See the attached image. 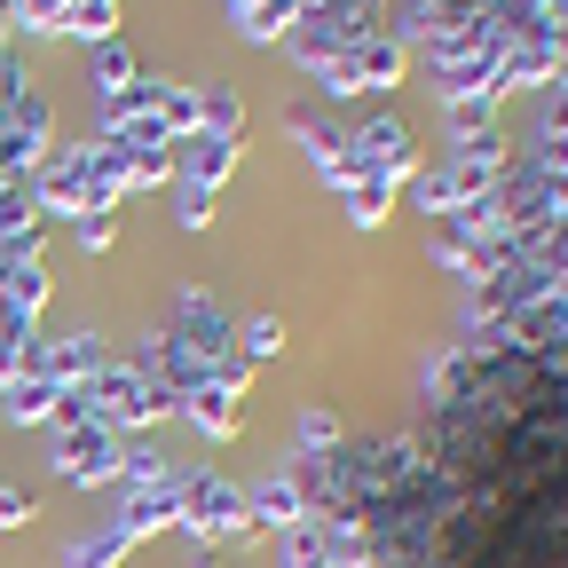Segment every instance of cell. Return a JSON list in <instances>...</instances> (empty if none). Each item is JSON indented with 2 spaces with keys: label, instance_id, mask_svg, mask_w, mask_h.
Here are the masks:
<instances>
[{
  "label": "cell",
  "instance_id": "obj_1",
  "mask_svg": "<svg viewBox=\"0 0 568 568\" xmlns=\"http://www.w3.org/2000/svg\"><path fill=\"white\" fill-rule=\"evenodd\" d=\"M166 410L151 403V387H142V372L126 364V355H111V364L80 387H63V418L55 426H111V435H142V426H159Z\"/></svg>",
  "mask_w": 568,
  "mask_h": 568
},
{
  "label": "cell",
  "instance_id": "obj_2",
  "mask_svg": "<svg viewBox=\"0 0 568 568\" xmlns=\"http://www.w3.org/2000/svg\"><path fill=\"white\" fill-rule=\"evenodd\" d=\"M166 332H174V347L197 364V379H222L230 364H237V332H230V308L205 293V284H182V293L166 301Z\"/></svg>",
  "mask_w": 568,
  "mask_h": 568
},
{
  "label": "cell",
  "instance_id": "obj_3",
  "mask_svg": "<svg viewBox=\"0 0 568 568\" xmlns=\"http://www.w3.org/2000/svg\"><path fill=\"white\" fill-rule=\"evenodd\" d=\"M182 537H197L205 552H245V545H261V529H253V514H245V481H230V474H190Z\"/></svg>",
  "mask_w": 568,
  "mask_h": 568
},
{
  "label": "cell",
  "instance_id": "obj_4",
  "mask_svg": "<svg viewBox=\"0 0 568 568\" xmlns=\"http://www.w3.org/2000/svg\"><path fill=\"white\" fill-rule=\"evenodd\" d=\"M308 80H316L332 103H355V95H387V88H403V80H410V48H403L395 32H372V40H355L347 55L316 63Z\"/></svg>",
  "mask_w": 568,
  "mask_h": 568
},
{
  "label": "cell",
  "instance_id": "obj_5",
  "mask_svg": "<svg viewBox=\"0 0 568 568\" xmlns=\"http://www.w3.org/2000/svg\"><path fill=\"white\" fill-rule=\"evenodd\" d=\"M339 166H347V182H355V174H379V182H395V190H403V182L418 174V134H410L395 111H379V119H364V126L347 134Z\"/></svg>",
  "mask_w": 568,
  "mask_h": 568
},
{
  "label": "cell",
  "instance_id": "obj_6",
  "mask_svg": "<svg viewBox=\"0 0 568 568\" xmlns=\"http://www.w3.org/2000/svg\"><path fill=\"white\" fill-rule=\"evenodd\" d=\"M119 450H126V435H111V426H63L55 481L63 489H119Z\"/></svg>",
  "mask_w": 568,
  "mask_h": 568
},
{
  "label": "cell",
  "instance_id": "obj_7",
  "mask_svg": "<svg viewBox=\"0 0 568 568\" xmlns=\"http://www.w3.org/2000/svg\"><path fill=\"white\" fill-rule=\"evenodd\" d=\"M55 151V103L40 88H24L9 111H0V174H32Z\"/></svg>",
  "mask_w": 568,
  "mask_h": 568
},
{
  "label": "cell",
  "instance_id": "obj_8",
  "mask_svg": "<svg viewBox=\"0 0 568 568\" xmlns=\"http://www.w3.org/2000/svg\"><path fill=\"white\" fill-rule=\"evenodd\" d=\"M182 506H190V474L174 466L166 481H142V489H119V529L142 545V537H166L182 529Z\"/></svg>",
  "mask_w": 568,
  "mask_h": 568
},
{
  "label": "cell",
  "instance_id": "obj_9",
  "mask_svg": "<svg viewBox=\"0 0 568 568\" xmlns=\"http://www.w3.org/2000/svg\"><path fill=\"white\" fill-rule=\"evenodd\" d=\"M443 174H450L458 205H466V197H481V190H497V182L514 174V142H506V126H489V134H474V142H450Z\"/></svg>",
  "mask_w": 568,
  "mask_h": 568
},
{
  "label": "cell",
  "instance_id": "obj_10",
  "mask_svg": "<svg viewBox=\"0 0 568 568\" xmlns=\"http://www.w3.org/2000/svg\"><path fill=\"white\" fill-rule=\"evenodd\" d=\"M111 364V347H103V332H55V339H32V364L24 372H40V379H55V387H80V379H95Z\"/></svg>",
  "mask_w": 568,
  "mask_h": 568
},
{
  "label": "cell",
  "instance_id": "obj_11",
  "mask_svg": "<svg viewBox=\"0 0 568 568\" xmlns=\"http://www.w3.org/2000/svg\"><path fill=\"white\" fill-rule=\"evenodd\" d=\"M237 166H245V142H230V134H182L174 142V182H190V190L222 197Z\"/></svg>",
  "mask_w": 568,
  "mask_h": 568
},
{
  "label": "cell",
  "instance_id": "obj_12",
  "mask_svg": "<svg viewBox=\"0 0 568 568\" xmlns=\"http://www.w3.org/2000/svg\"><path fill=\"white\" fill-rule=\"evenodd\" d=\"M245 395H253V387H237V379H197V387L182 395L174 418H190L205 443H230L237 426H245Z\"/></svg>",
  "mask_w": 568,
  "mask_h": 568
},
{
  "label": "cell",
  "instance_id": "obj_13",
  "mask_svg": "<svg viewBox=\"0 0 568 568\" xmlns=\"http://www.w3.org/2000/svg\"><path fill=\"white\" fill-rule=\"evenodd\" d=\"M245 514H253V529H261V537H276V529H293V521H308V497H301L293 466H276V474L245 481Z\"/></svg>",
  "mask_w": 568,
  "mask_h": 568
},
{
  "label": "cell",
  "instance_id": "obj_14",
  "mask_svg": "<svg viewBox=\"0 0 568 568\" xmlns=\"http://www.w3.org/2000/svg\"><path fill=\"white\" fill-rule=\"evenodd\" d=\"M63 418V387L40 379V372H17L0 387V426H55Z\"/></svg>",
  "mask_w": 568,
  "mask_h": 568
},
{
  "label": "cell",
  "instance_id": "obj_15",
  "mask_svg": "<svg viewBox=\"0 0 568 568\" xmlns=\"http://www.w3.org/2000/svg\"><path fill=\"white\" fill-rule=\"evenodd\" d=\"M284 134L301 142V159H308V166H316V174H324L332 190H347V166H339V151H347V134H339V126H324L316 111H284Z\"/></svg>",
  "mask_w": 568,
  "mask_h": 568
},
{
  "label": "cell",
  "instance_id": "obj_16",
  "mask_svg": "<svg viewBox=\"0 0 568 568\" xmlns=\"http://www.w3.org/2000/svg\"><path fill=\"white\" fill-rule=\"evenodd\" d=\"M293 17H301V0H237V9H230L237 40H253V48H284Z\"/></svg>",
  "mask_w": 568,
  "mask_h": 568
},
{
  "label": "cell",
  "instance_id": "obj_17",
  "mask_svg": "<svg viewBox=\"0 0 568 568\" xmlns=\"http://www.w3.org/2000/svg\"><path fill=\"white\" fill-rule=\"evenodd\" d=\"M126 552H134V537L119 521H103V529H80L63 545V568H126Z\"/></svg>",
  "mask_w": 568,
  "mask_h": 568
},
{
  "label": "cell",
  "instance_id": "obj_18",
  "mask_svg": "<svg viewBox=\"0 0 568 568\" xmlns=\"http://www.w3.org/2000/svg\"><path fill=\"white\" fill-rule=\"evenodd\" d=\"M347 443V418L332 410V403H308L301 418H293V458H332Z\"/></svg>",
  "mask_w": 568,
  "mask_h": 568
},
{
  "label": "cell",
  "instance_id": "obj_19",
  "mask_svg": "<svg viewBox=\"0 0 568 568\" xmlns=\"http://www.w3.org/2000/svg\"><path fill=\"white\" fill-rule=\"evenodd\" d=\"M395 197H403V190L379 182V174H355V182L339 190V205H347V222H355V230H379L387 213H395Z\"/></svg>",
  "mask_w": 568,
  "mask_h": 568
},
{
  "label": "cell",
  "instance_id": "obj_20",
  "mask_svg": "<svg viewBox=\"0 0 568 568\" xmlns=\"http://www.w3.org/2000/svg\"><path fill=\"white\" fill-rule=\"evenodd\" d=\"M197 134L245 142V95H237V88H197Z\"/></svg>",
  "mask_w": 568,
  "mask_h": 568
},
{
  "label": "cell",
  "instance_id": "obj_21",
  "mask_svg": "<svg viewBox=\"0 0 568 568\" xmlns=\"http://www.w3.org/2000/svg\"><path fill=\"white\" fill-rule=\"evenodd\" d=\"M134 71H142V63H134V48H126V40L88 48V88H95V95H119V88L134 80Z\"/></svg>",
  "mask_w": 568,
  "mask_h": 568
},
{
  "label": "cell",
  "instance_id": "obj_22",
  "mask_svg": "<svg viewBox=\"0 0 568 568\" xmlns=\"http://www.w3.org/2000/svg\"><path fill=\"white\" fill-rule=\"evenodd\" d=\"M268 560H276V568H332V560H324V537H316V521H293V529H276V537H268Z\"/></svg>",
  "mask_w": 568,
  "mask_h": 568
},
{
  "label": "cell",
  "instance_id": "obj_23",
  "mask_svg": "<svg viewBox=\"0 0 568 568\" xmlns=\"http://www.w3.org/2000/svg\"><path fill=\"white\" fill-rule=\"evenodd\" d=\"M63 40H80V48L119 40V0H71V24H63Z\"/></svg>",
  "mask_w": 568,
  "mask_h": 568
},
{
  "label": "cell",
  "instance_id": "obj_24",
  "mask_svg": "<svg viewBox=\"0 0 568 568\" xmlns=\"http://www.w3.org/2000/svg\"><path fill=\"white\" fill-rule=\"evenodd\" d=\"M48 293H55V276H48V261H17L9 276H0V301H17L24 316H40V308H48Z\"/></svg>",
  "mask_w": 568,
  "mask_h": 568
},
{
  "label": "cell",
  "instance_id": "obj_25",
  "mask_svg": "<svg viewBox=\"0 0 568 568\" xmlns=\"http://www.w3.org/2000/svg\"><path fill=\"white\" fill-rule=\"evenodd\" d=\"M9 24H17L24 40H63L71 0H9Z\"/></svg>",
  "mask_w": 568,
  "mask_h": 568
},
{
  "label": "cell",
  "instance_id": "obj_26",
  "mask_svg": "<svg viewBox=\"0 0 568 568\" xmlns=\"http://www.w3.org/2000/svg\"><path fill=\"white\" fill-rule=\"evenodd\" d=\"M443 126H450V142L489 134L497 126V95H443Z\"/></svg>",
  "mask_w": 568,
  "mask_h": 568
},
{
  "label": "cell",
  "instance_id": "obj_27",
  "mask_svg": "<svg viewBox=\"0 0 568 568\" xmlns=\"http://www.w3.org/2000/svg\"><path fill=\"white\" fill-rule=\"evenodd\" d=\"M403 197H410V205L426 213V222H443V213L458 205V190H450V174H443V166H418V174L403 182Z\"/></svg>",
  "mask_w": 568,
  "mask_h": 568
},
{
  "label": "cell",
  "instance_id": "obj_28",
  "mask_svg": "<svg viewBox=\"0 0 568 568\" xmlns=\"http://www.w3.org/2000/svg\"><path fill=\"white\" fill-rule=\"evenodd\" d=\"M237 355H245V364L284 355V316H245V324H237Z\"/></svg>",
  "mask_w": 568,
  "mask_h": 568
},
{
  "label": "cell",
  "instance_id": "obj_29",
  "mask_svg": "<svg viewBox=\"0 0 568 568\" xmlns=\"http://www.w3.org/2000/svg\"><path fill=\"white\" fill-rule=\"evenodd\" d=\"M529 142H568V88H537V126Z\"/></svg>",
  "mask_w": 568,
  "mask_h": 568
},
{
  "label": "cell",
  "instance_id": "obj_30",
  "mask_svg": "<svg viewBox=\"0 0 568 568\" xmlns=\"http://www.w3.org/2000/svg\"><path fill=\"white\" fill-rule=\"evenodd\" d=\"M174 182V151H126V190H159Z\"/></svg>",
  "mask_w": 568,
  "mask_h": 568
},
{
  "label": "cell",
  "instance_id": "obj_31",
  "mask_svg": "<svg viewBox=\"0 0 568 568\" xmlns=\"http://www.w3.org/2000/svg\"><path fill=\"white\" fill-rule=\"evenodd\" d=\"M71 237H80V253H111V245H119V213H80Z\"/></svg>",
  "mask_w": 568,
  "mask_h": 568
},
{
  "label": "cell",
  "instance_id": "obj_32",
  "mask_svg": "<svg viewBox=\"0 0 568 568\" xmlns=\"http://www.w3.org/2000/svg\"><path fill=\"white\" fill-rule=\"evenodd\" d=\"M174 222H182L190 237L213 230V190H190V182H182V190H174Z\"/></svg>",
  "mask_w": 568,
  "mask_h": 568
},
{
  "label": "cell",
  "instance_id": "obj_33",
  "mask_svg": "<svg viewBox=\"0 0 568 568\" xmlns=\"http://www.w3.org/2000/svg\"><path fill=\"white\" fill-rule=\"evenodd\" d=\"M32 521V489L24 481H0V529H24Z\"/></svg>",
  "mask_w": 568,
  "mask_h": 568
},
{
  "label": "cell",
  "instance_id": "obj_34",
  "mask_svg": "<svg viewBox=\"0 0 568 568\" xmlns=\"http://www.w3.org/2000/svg\"><path fill=\"white\" fill-rule=\"evenodd\" d=\"M24 88H32V71H24V63H17L9 48H0V111H9V103H17Z\"/></svg>",
  "mask_w": 568,
  "mask_h": 568
},
{
  "label": "cell",
  "instance_id": "obj_35",
  "mask_svg": "<svg viewBox=\"0 0 568 568\" xmlns=\"http://www.w3.org/2000/svg\"><path fill=\"white\" fill-rule=\"evenodd\" d=\"M545 88H568V32H560L552 55H545Z\"/></svg>",
  "mask_w": 568,
  "mask_h": 568
},
{
  "label": "cell",
  "instance_id": "obj_36",
  "mask_svg": "<svg viewBox=\"0 0 568 568\" xmlns=\"http://www.w3.org/2000/svg\"><path fill=\"white\" fill-rule=\"evenodd\" d=\"M9 32H17V24H9V0H0V48H9Z\"/></svg>",
  "mask_w": 568,
  "mask_h": 568
},
{
  "label": "cell",
  "instance_id": "obj_37",
  "mask_svg": "<svg viewBox=\"0 0 568 568\" xmlns=\"http://www.w3.org/2000/svg\"><path fill=\"white\" fill-rule=\"evenodd\" d=\"M197 568H222V560H197Z\"/></svg>",
  "mask_w": 568,
  "mask_h": 568
}]
</instances>
